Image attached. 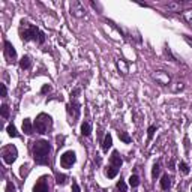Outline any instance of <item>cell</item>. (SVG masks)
Segmentation results:
<instances>
[{
    "label": "cell",
    "mask_w": 192,
    "mask_h": 192,
    "mask_svg": "<svg viewBox=\"0 0 192 192\" xmlns=\"http://www.w3.org/2000/svg\"><path fill=\"white\" fill-rule=\"evenodd\" d=\"M81 134L86 135V137H89V135L92 134V126H90V123H89V122H83L81 123Z\"/></svg>",
    "instance_id": "cell-12"
},
{
    "label": "cell",
    "mask_w": 192,
    "mask_h": 192,
    "mask_svg": "<svg viewBox=\"0 0 192 192\" xmlns=\"http://www.w3.org/2000/svg\"><path fill=\"white\" fill-rule=\"evenodd\" d=\"M110 161H111V165H113V167H116V168H120V167H122V164H123V159L120 158L119 152H116V150L113 152V155H111Z\"/></svg>",
    "instance_id": "cell-8"
},
{
    "label": "cell",
    "mask_w": 192,
    "mask_h": 192,
    "mask_svg": "<svg viewBox=\"0 0 192 192\" xmlns=\"http://www.w3.org/2000/svg\"><path fill=\"white\" fill-rule=\"evenodd\" d=\"M129 185H131L132 188H137V186L140 185V179H138L137 176H131V177H129Z\"/></svg>",
    "instance_id": "cell-19"
},
{
    "label": "cell",
    "mask_w": 192,
    "mask_h": 192,
    "mask_svg": "<svg viewBox=\"0 0 192 192\" xmlns=\"http://www.w3.org/2000/svg\"><path fill=\"white\" fill-rule=\"evenodd\" d=\"M21 39L23 41H30V39H38L39 44H44L45 42V35L38 29L35 26H30L27 30L21 32Z\"/></svg>",
    "instance_id": "cell-3"
},
{
    "label": "cell",
    "mask_w": 192,
    "mask_h": 192,
    "mask_svg": "<svg viewBox=\"0 0 192 192\" xmlns=\"http://www.w3.org/2000/svg\"><path fill=\"white\" fill-rule=\"evenodd\" d=\"M33 192H48V185H47L45 177H41L39 180H38V183L33 188Z\"/></svg>",
    "instance_id": "cell-7"
},
{
    "label": "cell",
    "mask_w": 192,
    "mask_h": 192,
    "mask_svg": "<svg viewBox=\"0 0 192 192\" xmlns=\"http://www.w3.org/2000/svg\"><path fill=\"white\" fill-rule=\"evenodd\" d=\"M50 90H51V86H50V84H45V86H42V89H41L42 93H48Z\"/></svg>",
    "instance_id": "cell-26"
},
{
    "label": "cell",
    "mask_w": 192,
    "mask_h": 192,
    "mask_svg": "<svg viewBox=\"0 0 192 192\" xmlns=\"http://www.w3.org/2000/svg\"><path fill=\"white\" fill-rule=\"evenodd\" d=\"M117 189H119L120 192H126V183H125L123 180H119V182H117Z\"/></svg>",
    "instance_id": "cell-24"
},
{
    "label": "cell",
    "mask_w": 192,
    "mask_h": 192,
    "mask_svg": "<svg viewBox=\"0 0 192 192\" xmlns=\"http://www.w3.org/2000/svg\"><path fill=\"white\" fill-rule=\"evenodd\" d=\"M51 126H53V119L45 113H41L35 120V129L39 134H47L51 129Z\"/></svg>",
    "instance_id": "cell-2"
},
{
    "label": "cell",
    "mask_w": 192,
    "mask_h": 192,
    "mask_svg": "<svg viewBox=\"0 0 192 192\" xmlns=\"http://www.w3.org/2000/svg\"><path fill=\"white\" fill-rule=\"evenodd\" d=\"M161 188H162L164 191H168V189L171 188V177H170L168 174L162 176V179H161Z\"/></svg>",
    "instance_id": "cell-10"
},
{
    "label": "cell",
    "mask_w": 192,
    "mask_h": 192,
    "mask_svg": "<svg viewBox=\"0 0 192 192\" xmlns=\"http://www.w3.org/2000/svg\"><path fill=\"white\" fill-rule=\"evenodd\" d=\"M119 138L122 140L123 143H126V144H129V143L132 141V138H131L129 135H128L126 132H119Z\"/></svg>",
    "instance_id": "cell-16"
},
{
    "label": "cell",
    "mask_w": 192,
    "mask_h": 192,
    "mask_svg": "<svg viewBox=\"0 0 192 192\" xmlns=\"http://www.w3.org/2000/svg\"><path fill=\"white\" fill-rule=\"evenodd\" d=\"M63 140H65L63 137H57V143H59V146H63V144H62V143H63Z\"/></svg>",
    "instance_id": "cell-30"
},
{
    "label": "cell",
    "mask_w": 192,
    "mask_h": 192,
    "mask_svg": "<svg viewBox=\"0 0 192 192\" xmlns=\"http://www.w3.org/2000/svg\"><path fill=\"white\" fill-rule=\"evenodd\" d=\"M2 156H3V161L6 162V164H12L15 159H17V156H18V150H17V147L15 146H6L5 149H3V152H2Z\"/></svg>",
    "instance_id": "cell-4"
},
{
    "label": "cell",
    "mask_w": 192,
    "mask_h": 192,
    "mask_svg": "<svg viewBox=\"0 0 192 192\" xmlns=\"http://www.w3.org/2000/svg\"><path fill=\"white\" fill-rule=\"evenodd\" d=\"M183 38H185V41H186V44H188L189 47H192V38H191V36H188V35H185Z\"/></svg>",
    "instance_id": "cell-27"
},
{
    "label": "cell",
    "mask_w": 192,
    "mask_h": 192,
    "mask_svg": "<svg viewBox=\"0 0 192 192\" xmlns=\"http://www.w3.org/2000/svg\"><path fill=\"white\" fill-rule=\"evenodd\" d=\"M75 161H77V156H75V153H74L72 150L65 152V153L60 156V164H62L63 168H71L72 165L75 164Z\"/></svg>",
    "instance_id": "cell-5"
},
{
    "label": "cell",
    "mask_w": 192,
    "mask_h": 192,
    "mask_svg": "<svg viewBox=\"0 0 192 192\" xmlns=\"http://www.w3.org/2000/svg\"><path fill=\"white\" fill-rule=\"evenodd\" d=\"M23 132L27 134V135H32V134H33V125H32L30 119H24V120H23Z\"/></svg>",
    "instance_id": "cell-9"
},
{
    "label": "cell",
    "mask_w": 192,
    "mask_h": 192,
    "mask_svg": "<svg viewBox=\"0 0 192 192\" xmlns=\"http://www.w3.org/2000/svg\"><path fill=\"white\" fill-rule=\"evenodd\" d=\"M5 54H6V57H8V59H11V60L17 57V51H15L14 45H12L9 41H6V42H5Z\"/></svg>",
    "instance_id": "cell-6"
},
{
    "label": "cell",
    "mask_w": 192,
    "mask_h": 192,
    "mask_svg": "<svg viewBox=\"0 0 192 192\" xmlns=\"http://www.w3.org/2000/svg\"><path fill=\"white\" fill-rule=\"evenodd\" d=\"M119 174V168H116V167H107V170H105V176L108 177V179H114Z\"/></svg>",
    "instance_id": "cell-11"
},
{
    "label": "cell",
    "mask_w": 192,
    "mask_h": 192,
    "mask_svg": "<svg viewBox=\"0 0 192 192\" xmlns=\"http://www.w3.org/2000/svg\"><path fill=\"white\" fill-rule=\"evenodd\" d=\"M159 173H161V167L158 164H155V165H153V168H152V177L156 180V177L159 176Z\"/></svg>",
    "instance_id": "cell-18"
},
{
    "label": "cell",
    "mask_w": 192,
    "mask_h": 192,
    "mask_svg": "<svg viewBox=\"0 0 192 192\" xmlns=\"http://www.w3.org/2000/svg\"><path fill=\"white\" fill-rule=\"evenodd\" d=\"M179 168H180V171L183 174H189V167H188V164L185 162H180V165H179Z\"/></svg>",
    "instance_id": "cell-22"
},
{
    "label": "cell",
    "mask_w": 192,
    "mask_h": 192,
    "mask_svg": "<svg viewBox=\"0 0 192 192\" xmlns=\"http://www.w3.org/2000/svg\"><path fill=\"white\" fill-rule=\"evenodd\" d=\"M155 132H156V126H150L149 128V131H147V137H149V141L153 138V135H155Z\"/></svg>",
    "instance_id": "cell-23"
},
{
    "label": "cell",
    "mask_w": 192,
    "mask_h": 192,
    "mask_svg": "<svg viewBox=\"0 0 192 192\" xmlns=\"http://www.w3.org/2000/svg\"><path fill=\"white\" fill-rule=\"evenodd\" d=\"M0 89H2V98H5V96H6V92H8V90H6V86L2 84V86H0Z\"/></svg>",
    "instance_id": "cell-28"
},
{
    "label": "cell",
    "mask_w": 192,
    "mask_h": 192,
    "mask_svg": "<svg viewBox=\"0 0 192 192\" xmlns=\"http://www.w3.org/2000/svg\"><path fill=\"white\" fill-rule=\"evenodd\" d=\"M50 152H51V146L48 141L45 140H39L33 144V159L36 164L39 165H47L48 164V156H50Z\"/></svg>",
    "instance_id": "cell-1"
},
{
    "label": "cell",
    "mask_w": 192,
    "mask_h": 192,
    "mask_svg": "<svg viewBox=\"0 0 192 192\" xmlns=\"http://www.w3.org/2000/svg\"><path fill=\"white\" fill-rule=\"evenodd\" d=\"M72 191H74V192H81V191H80V186H78V185H77L75 182L72 183Z\"/></svg>",
    "instance_id": "cell-29"
},
{
    "label": "cell",
    "mask_w": 192,
    "mask_h": 192,
    "mask_svg": "<svg viewBox=\"0 0 192 192\" xmlns=\"http://www.w3.org/2000/svg\"><path fill=\"white\" fill-rule=\"evenodd\" d=\"M111 146H113V137H111V134H107L105 140H104V144H102V149H104V152H108V149Z\"/></svg>",
    "instance_id": "cell-13"
},
{
    "label": "cell",
    "mask_w": 192,
    "mask_h": 192,
    "mask_svg": "<svg viewBox=\"0 0 192 192\" xmlns=\"http://www.w3.org/2000/svg\"><path fill=\"white\" fill-rule=\"evenodd\" d=\"M20 68L21 69H29L30 68V57L29 56H23L20 60Z\"/></svg>",
    "instance_id": "cell-14"
},
{
    "label": "cell",
    "mask_w": 192,
    "mask_h": 192,
    "mask_svg": "<svg viewBox=\"0 0 192 192\" xmlns=\"http://www.w3.org/2000/svg\"><path fill=\"white\" fill-rule=\"evenodd\" d=\"M6 131H8V134H9V137H18V132H17V128H15L14 125H8V128H6Z\"/></svg>",
    "instance_id": "cell-15"
},
{
    "label": "cell",
    "mask_w": 192,
    "mask_h": 192,
    "mask_svg": "<svg viewBox=\"0 0 192 192\" xmlns=\"http://www.w3.org/2000/svg\"><path fill=\"white\" fill-rule=\"evenodd\" d=\"M0 113H2V117L3 119H8L9 117V107L6 104H3L2 107H0Z\"/></svg>",
    "instance_id": "cell-17"
},
{
    "label": "cell",
    "mask_w": 192,
    "mask_h": 192,
    "mask_svg": "<svg viewBox=\"0 0 192 192\" xmlns=\"http://www.w3.org/2000/svg\"><path fill=\"white\" fill-rule=\"evenodd\" d=\"M6 192H15V186L12 182H8L6 183Z\"/></svg>",
    "instance_id": "cell-25"
},
{
    "label": "cell",
    "mask_w": 192,
    "mask_h": 192,
    "mask_svg": "<svg viewBox=\"0 0 192 192\" xmlns=\"http://www.w3.org/2000/svg\"><path fill=\"white\" fill-rule=\"evenodd\" d=\"M56 182H57L59 185H65V183H66V176H65V174H57V176H56Z\"/></svg>",
    "instance_id": "cell-21"
},
{
    "label": "cell",
    "mask_w": 192,
    "mask_h": 192,
    "mask_svg": "<svg viewBox=\"0 0 192 192\" xmlns=\"http://www.w3.org/2000/svg\"><path fill=\"white\" fill-rule=\"evenodd\" d=\"M27 173H29V165H27V164H26V165H21V167H20V176L24 179L26 176H27Z\"/></svg>",
    "instance_id": "cell-20"
}]
</instances>
